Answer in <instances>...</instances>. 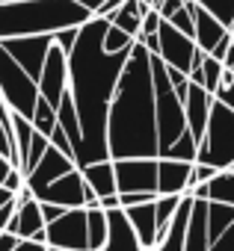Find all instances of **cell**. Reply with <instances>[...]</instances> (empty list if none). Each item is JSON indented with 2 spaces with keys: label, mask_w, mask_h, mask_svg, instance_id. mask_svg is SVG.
<instances>
[{
  "label": "cell",
  "mask_w": 234,
  "mask_h": 251,
  "mask_svg": "<svg viewBox=\"0 0 234 251\" xmlns=\"http://www.w3.org/2000/svg\"><path fill=\"white\" fill-rule=\"evenodd\" d=\"M107 27H110V18L92 15L86 24H80L77 42L68 53V89L74 95L80 130H83V139L74 151L77 169L98 160H113L110 142H107V115H110V103H113L116 86H119V77L125 71V62L131 56V48L110 53L104 48Z\"/></svg>",
  "instance_id": "6da1fadb"
},
{
  "label": "cell",
  "mask_w": 234,
  "mask_h": 251,
  "mask_svg": "<svg viewBox=\"0 0 234 251\" xmlns=\"http://www.w3.org/2000/svg\"><path fill=\"white\" fill-rule=\"evenodd\" d=\"M107 142H110L113 160L160 157L151 50L143 42H134L125 71L119 77V86H116L110 115H107Z\"/></svg>",
  "instance_id": "7a4b0ae2"
},
{
  "label": "cell",
  "mask_w": 234,
  "mask_h": 251,
  "mask_svg": "<svg viewBox=\"0 0 234 251\" xmlns=\"http://www.w3.org/2000/svg\"><path fill=\"white\" fill-rule=\"evenodd\" d=\"M92 12L77 0H3L0 3V42L12 36L57 33L62 27H80Z\"/></svg>",
  "instance_id": "3957f363"
},
{
  "label": "cell",
  "mask_w": 234,
  "mask_h": 251,
  "mask_svg": "<svg viewBox=\"0 0 234 251\" xmlns=\"http://www.w3.org/2000/svg\"><path fill=\"white\" fill-rule=\"evenodd\" d=\"M151 77H154V115H157V142H160V157L169 151V145L187 130V115H184V100L178 98L166 62L151 53Z\"/></svg>",
  "instance_id": "277c9868"
},
{
  "label": "cell",
  "mask_w": 234,
  "mask_h": 251,
  "mask_svg": "<svg viewBox=\"0 0 234 251\" xmlns=\"http://www.w3.org/2000/svg\"><path fill=\"white\" fill-rule=\"evenodd\" d=\"M196 163H207L216 172L234 169V109L228 103H222L219 98H213L210 118H207L205 136L199 142Z\"/></svg>",
  "instance_id": "5b68a950"
},
{
  "label": "cell",
  "mask_w": 234,
  "mask_h": 251,
  "mask_svg": "<svg viewBox=\"0 0 234 251\" xmlns=\"http://www.w3.org/2000/svg\"><path fill=\"white\" fill-rule=\"evenodd\" d=\"M0 95L12 106V112H21L33 121L39 103V83L21 68V62L3 48V42H0Z\"/></svg>",
  "instance_id": "8992f818"
},
{
  "label": "cell",
  "mask_w": 234,
  "mask_h": 251,
  "mask_svg": "<svg viewBox=\"0 0 234 251\" xmlns=\"http://www.w3.org/2000/svg\"><path fill=\"white\" fill-rule=\"evenodd\" d=\"M157 36H160V50H157V56H160L166 65L181 68V71H187V74H190V71L205 59V50L196 45V39H193V36H187V33H181L178 27H172L166 18L160 21Z\"/></svg>",
  "instance_id": "52a82bcc"
},
{
  "label": "cell",
  "mask_w": 234,
  "mask_h": 251,
  "mask_svg": "<svg viewBox=\"0 0 234 251\" xmlns=\"http://www.w3.org/2000/svg\"><path fill=\"white\" fill-rule=\"evenodd\" d=\"M48 245L68 251H89V219L86 207H71L59 219L48 222Z\"/></svg>",
  "instance_id": "ba28073f"
},
{
  "label": "cell",
  "mask_w": 234,
  "mask_h": 251,
  "mask_svg": "<svg viewBox=\"0 0 234 251\" xmlns=\"http://www.w3.org/2000/svg\"><path fill=\"white\" fill-rule=\"evenodd\" d=\"M113 163H116V186H119V192H157L160 157H125Z\"/></svg>",
  "instance_id": "9c48e42d"
},
{
  "label": "cell",
  "mask_w": 234,
  "mask_h": 251,
  "mask_svg": "<svg viewBox=\"0 0 234 251\" xmlns=\"http://www.w3.org/2000/svg\"><path fill=\"white\" fill-rule=\"evenodd\" d=\"M48 222L42 216V204L39 198H33V192L24 186L18 192V210L6 225V233H15L18 239H36V242H48Z\"/></svg>",
  "instance_id": "30bf717a"
},
{
  "label": "cell",
  "mask_w": 234,
  "mask_h": 251,
  "mask_svg": "<svg viewBox=\"0 0 234 251\" xmlns=\"http://www.w3.org/2000/svg\"><path fill=\"white\" fill-rule=\"evenodd\" d=\"M54 45V33H39V36H12V39H3V48L21 62V68L39 83V74L45 68V59H48V50Z\"/></svg>",
  "instance_id": "8fae6325"
},
{
  "label": "cell",
  "mask_w": 234,
  "mask_h": 251,
  "mask_svg": "<svg viewBox=\"0 0 234 251\" xmlns=\"http://www.w3.org/2000/svg\"><path fill=\"white\" fill-rule=\"evenodd\" d=\"M68 92V53L54 42L45 59V68L39 74V95L45 100H51L54 106H59L62 95Z\"/></svg>",
  "instance_id": "7c38bea8"
},
{
  "label": "cell",
  "mask_w": 234,
  "mask_h": 251,
  "mask_svg": "<svg viewBox=\"0 0 234 251\" xmlns=\"http://www.w3.org/2000/svg\"><path fill=\"white\" fill-rule=\"evenodd\" d=\"M71 169H77V163H74L68 154H62L57 145H51V148L42 154V160L27 172V189L33 192V198H39L54 180H59V177L68 175Z\"/></svg>",
  "instance_id": "4fadbf2b"
},
{
  "label": "cell",
  "mask_w": 234,
  "mask_h": 251,
  "mask_svg": "<svg viewBox=\"0 0 234 251\" xmlns=\"http://www.w3.org/2000/svg\"><path fill=\"white\" fill-rule=\"evenodd\" d=\"M86 195H89V186L83 180V172L80 169H71L68 175H62L59 180H54L42 195L39 201H54L59 207H86Z\"/></svg>",
  "instance_id": "5bb4252c"
},
{
  "label": "cell",
  "mask_w": 234,
  "mask_h": 251,
  "mask_svg": "<svg viewBox=\"0 0 234 251\" xmlns=\"http://www.w3.org/2000/svg\"><path fill=\"white\" fill-rule=\"evenodd\" d=\"M193 166L196 163L160 157V163H157V192L160 195H190L193 192Z\"/></svg>",
  "instance_id": "9a60e30c"
},
{
  "label": "cell",
  "mask_w": 234,
  "mask_h": 251,
  "mask_svg": "<svg viewBox=\"0 0 234 251\" xmlns=\"http://www.w3.org/2000/svg\"><path fill=\"white\" fill-rule=\"evenodd\" d=\"M210 106H213V95L202 86L190 80L187 98H184V115H187V130L202 142L205 127H207V118H210Z\"/></svg>",
  "instance_id": "2e32d148"
},
{
  "label": "cell",
  "mask_w": 234,
  "mask_h": 251,
  "mask_svg": "<svg viewBox=\"0 0 234 251\" xmlns=\"http://www.w3.org/2000/svg\"><path fill=\"white\" fill-rule=\"evenodd\" d=\"M154 201L134 204V207H122L125 216H128V222H131V227H134V233H137V239H140V245L146 251H151L154 242H157V213H154Z\"/></svg>",
  "instance_id": "e0dca14e"
},
{
  "label": "cell",
  "mask_w": 234,
  "mask_h": 251,
  "mask_svg": "<svg viewBox=\"0 0 234 251\" xmlns=\"http://www.w3.org/2000/svg\"><path fill=\"white\" fill-rule=\"evenodd\" d=\"M193 195H184L181 198V207L178 213L172 216L169 222V230L157 239V245L151 251H184V242H187V225H190V213H193Z\"/></svg>",
  "instance_id": "ac0fdd59"
},
{
  "label": "cell",
  "mask_w": 234,
  "mask_h": 251,
  "mask_svg": "<svg viewBox=\"0 0 234 251\" xmlns=\"http://www.w3.org/2000/svg\"><path fill=\"white\" fill-rule=\"evenodd\" d=\"M107 216H110V239H107V245L101 251H146L140 245V239H137V233H134V227H131L122 207L110 210Z\"/></svg>",
  "instance_id": "d6986e66"
},
{
  "label": "cell",
  "mask_w": 234,
  "mask_h": 251,
  "mask_svg": "<svg viewBox=\"0 0 234 251\" xmlns=\"http://www.w3.org/2000/svg\"><path fill=\"white\" fill-rule=\"evenodd\" d=\"M193 18H196V36H193V39H196V45H199L205 53H210V50L219 45V39L231 33L219 18H213V15H210L207 9H202L199 3L193 6Z\"/></svg>",
  "instance_id": "ffe728a7"
},
{
  "label": "cell",
  "mask_w": 234,
  "mask_h": 251,
  "mask_svg": "<svg viewBox=\"0 0 234 251\" xmlns=\"http://www.w3.org/2000/svg\"><path fill=\"white\" fill-rule=\"evenodd\" d=\"M184 251H210V236H207V198H196L193 201Z\"/></svg>",
  "instance_id": "44dd1931"
},
{
  "label": "cell",
  "mask_w": 234,
  "mask_h": 251,
  "mask_svg": "<svg viewBox=\"0 0 234 251\" xmlns=\"http://www.w3.org/2000/svg\"><path fill=\"white\" fill-rule=\"evenodd\" d=\"M80 172H83V180L98 192V198L119 192V186H116V163L113 160H98V163L80 166Z\"/></svg>",
  "instance_id": "7402d4cb"
},
{
  "label": "cell",
  "mask_w": 234,
  "mask_h": 251,
  "mask_svg": "<svg viewBox=\"0 0 234 251\" xmlns=\"http://www.w3.org/2000/svg\"><path fill=\"white\" fill-rule=\"evenodd\" d=\"M146 12H148V3H143V0H125V3L116 9V15H113L110 21L137 39L140 30H143V18H146Z\"/></svg>",
  "instance_id": "603a6c76"
},
{
  "label": "cell",
  "mask_w": 234,
  "mask_h": 251,
  "mask_svg": "<svg viewBox=\"0 0 234 251\" xmlns=\"http://www.w3.org/2000/svg\"><path fill=\"white\" fill-rule=\"evenodd\" d=\"M57 124L68 133V139H71V145H74V151H77V145H80V139H83V130H80V115H77L71 89L62 95V100H59V106H57Z\"/></svg>",
  "instance_id": "cb8c5ba5"
},
{
  "label": "cell",
  "mask_w": 234,
  "mask_h": 251,
  "mask_svg": "<svg viewBox=\"0 0 234 251\" xmlns=\"http://www.w3.org/2000/svg\"><path fill=\"white\" fill-rule=\"evenodd\" d=\"M234 225V204L228 201H207V236L210 242L219 239Z\"/></svg>",
  "instance_id": "d4e9b609"
},
{
  "label": "cell",
  "mask_w": 234,
  "mask_h": 251,
  "mask_svg": "<svg viewBox=\"0 0 234 251\" xmlns=\"http://www.w3.org/2000/svg\"><path fill=\"white\" fill-rule=\"evenodd\" d=\"M89 219V251H101L110 239V216L101 207H86Z\"/></svg>",
  "instance_id": "484cf974"
},
{
  "label": "cell",
  "mask_w": 234,
  "mask_h": 251,
  "mask_svg": "<svg viewBox=\"0 0 234 251\" xmlns=\"http://www.w3.org/2000/svg\"><path fill=\"white\" fill-rule=\"evenodd\" d=\"M181 198H184V195H157V201H154V213H157V239L169 230V222H172V216L178 213ZM154 245H157V242H154Z\"/></svg>",
  "instance_id": "4316f807"
},
{
  "label": "cell",
  "mask_w": 234,
  "mask_h": 251,
  "mask_svg": "<svg viewBox=\"0 0 234 251\" xmlns=\"http://www.w3.org/2000/svg\"><path fill=\"white\" fill-rule=\"evenodd\" d=\"M163 157H169V160H187V163H196V157H199V139H196L190 130H184V133L169 145V151H166Z\"/></svg>",
  "instance_id": "83f0119b"
},
{
  "label": "cell",
  "mask_w": 234,
  "mask_h": 251,
  "mask_svg": "<svg viewBox=\"0 0 234 251\" xmlns=\"http://www.w3.org/2000/svg\"><path fill=\"white\" fill-rule=\"evenodd\" d=\"M222 74H225V62L216 59V56H210V53H205V59H202V86L210 95H216V89L222 83Z\"/></svg>",
  "instance_id": "f1b7e54d"
},
{
  "label": "cell",
  "mask_w": 234,
  "mask_h": 251,
  "mask_svg": "<svg viewBox=\"0 0 234 251\" xmlns=\"http://www.w3.org/2000/svg\"><path fill=\"white\" fill-rule=\"evenodd\" d=\"M207 192H210V201H228V204H234V169L216 172V177L207 183Z\"/></svg>",
  "instance_id": "f546056e"
},
{
  "label": "cell",
  "mask_w": 234,
  "mask_h": 251,
  "mask_svg": "<svg viewBox=\"0 0 234 251\" xmlns=\"http://www.w3.org/2000/svg\"><path fill=\"white\" fill-rule=\"evenodd\" d=\"M33 127L45 136H51L54 127H57V106L51 100H45L42 95H39V103H36V112H33Z\"/></svg>",
  "instance_id": "4dcf8cb0"
},
{
  "label": "cell",
  "mask_w": 234,
  "mask_h": 251,
  "mask_svg": "<svg viewBox=\"0 0 234 251\" xmlns=\"http://www.w3.org/2000/svg\"><path fill=\"white\" fill-rule=\"evenodd\" d=\"M202 9H207L213 18H219L228 30L234 27V0H196Z\"/></svg>",
  "instance_id": "1f68e13d"
},
{
  "label": "cell",
  "mask_w": 234,
  "mask_h": 251,
  "mask_svg": "<svg viewBox=\"0 0 234 251\" xmlns=\"http://www.w3.org/2000/svg\"><path fill=\"white\" fill-rule=\"evenodd\" d=\"M134 36L131 33H125L122 27H116L113 21H110V27H107V33H104V48L110 50V53H116V50H128V48H134Z\"/></svg>",
  "instance_id": "d6a6232c"
},
{
  "label": "cell",
  "mask_w": 234,
  "mask_h": 251,
  "mask_svg": "<svg viewBox=\"0 0 234 251\" xmlns=\"http://www.w3.org/2000/svg\"><path fill=\"white\" fill-rule=\"evenodd\" d=\"M193 6H196V0H187V3H184L178 12H172L166 21H169L172 27H178L181 33H187V36H196V18H193Z\"/></svg>",
  "instance_id": "836d02e7"
},
{
  "label": "cell",
  "mask_w": 234,
  "mask_h": 251,
  "mask_svg": "<svg viewBox=\"0 0 234 251\" xmlns=\"http://www.w3.org/2000/svg\"><path fill=\"white\" fill-rule=\"evenodd\" d=\"M48 148H51V136H45V133H39V130H36V133H33V142H30V157H27V172H30V169H33V166H36V163L42 160V154H45Z\"/></svg>",
  "instance_id": "e575fe53"
},
{
  "label": "cell",
  "mask_w": 234,
  "mask_h": 251,
  "mask_svg": "<svg viewBox=\"0 0 234 251\" xmlns=\"http://www.w3.org/2000/svg\"><path fill=\"white\" fill-rule=\"evenodd\" d=\"M213 98H219L222 103H228V106L234 109V71H231V68H225L222 83H219V89H216V95H213Z\"/></svg>",
  "instance_id": "d590c367"
},
{
  "label": "cell",
  "mask_w": 234,
  "mask_h": 251,
  "mask_svg": "<svg viewBox=\"0 0 234 251\" xmlns=\"http://www.w3.org/2000/svg\"><path fill=\"white\" fill-rule=\"evenodd\" d=\"M166 71H169V80H172V86H175L178 98L184 100V98H187V89H190V74H187V71H181V68H172V65H166Z\"/></svg>",
  "instance_id": "8d00e7d4"
},
{
  "label": "cell",
  "mask_w": 234,
  "mask_h": 251,
  "mask_svg": "<svg viewBox=\"0 0 234 251\" xmlns=\"http://www.w3.org/2000/svg\"><path fill=\"white\" fill-rule=\"evenodd\" d=\"M77 33H80V27H62V30L54 33V42H57L65 53H71V48H74V42H77Z\"/></svg>",
  "instance_id": "74e56055"
},
{
  "label": "cell",
  "mask_w": 234,
  "mask_h": 251,
  "mask_svg": "<svg viewBox=\"0 0 234 251\" xmlns=\"http://www.w3.org/2000/svg\"><path fill=\"white\" fill-rule=\"evenodd\" d=\"M51 145H57L62 154H68L71 160H74V145H71V139H68V133L59 127V124H57V127H54V133H51Z\"/></svg>",
  "instance_id": "f35d334b"
},
{
  "label": "cell",
  "mask_w": 234,
  "mask_h": 251,
  "mask_svg": "<svg viewBox=\"0 0 234 251\" xmlns=\"http://www.w3.org/2000/svg\"><path fill=\"white\" fill-rule=\"evenodd\" d=\"M213 177H216V169H213V166H207V163H196V166H193V186L210 183Z\"/></svg>",
  "instance_id": "ab89813d"
},
{
  "label": "cell",
  "mask_w": 234,
  "mask_h": 251,
  "mask_svg": "<svg viewBox=\"0 0 234 251\" xmlns=\"http://www.w3.org/2000/svg\"><path fill=\"white\" fill-rule=\"evenodd\" d=\"M210 251H234V225H231L219 239L210 242Z\"/></svg>",
  "instance_id": "60d3db41"
},
{
  "label": "cell",
  "mask_w": 234,
  "mask_h": 251,
  "mask_svg": "<svg viewBox=\"0 0 234 251\" xmlns=\"http://www.w3.org/2000/svg\"><path fill=\"white\" fill-rule=\"evenodd\" d=\"M15 210H18V195L0 207V230H6V225H9V219L15 216Z\"/></svg>",
  "instance_id": "b9f144b4"
},
{
  "label": "cell",
  "mask_w": 234,
  "mask_h": 251,
  "mask_svg": "<svg viewBox=\"0 0 234 251\" xmlns=\"http://www.w3.org/2000/svg\"><path fill=\"white\" fill-rule=\"evenodd\" d=\"M42 204V216H45V222H54V219H59L68 207H59V204H54V201H39Z\"/></svg>",
  "instance_id": "7bdbcfd3"
},
{
  "label": "cell",
  "mask_w": 234,
  "mask_h": 251,
  "mask_svg": "<svg viewBox=\"0 0 234 251\" xmlns=\"http://www.w3.org/2000/svg\"><path fill=\"white\" fill-rule=\"evenodd\" d=\"M98 207H101V210H107V213H110V210H119V207H122V195H119V192H113V195H101V198H98Z\"/></svg>",
  "instance_id": "ee69618b"
},
{
  "label": "cell",
  "mask_w": 234,
  "mask_h": 251,
  "mask_svg": "<svg viewBox=\"0 0 234 251\" xmlns=\"http://www.w3.org/2000/svg\"><path fill=\"white\" fill-rule=\"evenodd\" d=\"M12 251H48V242H36V239H18Z\"/></svg>",
  "instance_id": "f6af8a7d"
},
{
  "label": "cell",
  "mask_w": 234,
  "mask_h": 251,
  "mask_svg": "<svg viewBox=\"0 0 234 251\" xmlns=\"http://www.w3.org/2000/svg\"><path fill=\"white\" fill-rule=\"evenodd\" d=\"M122 3H125V0H107V3L98 9V15H101V18H113V15H116V9H119Z\"/></svg>",
  "instance_id": "bcb514c9"
},
{
  "label": "cell",
  "mask_w": 234,
  "mask_h": 251,
  "mask_svg": "<svg viewBox=\"0 0 234 251\" xmlns=\"http://www.w3.org/2000/svg\"><path fill=\"white\" fill-rule=\"evenodd\" d=\"M0 154L9 157V163H12V142H9V136H6V130H3V124H0Z\"/></svg>",
  "instance_id": "7dc6e473"
},
{
  "label": "cell",
  "mask_w": 234,
  "mask_h": 251,
  "mask_svg": "<svg viewBox=\"0 0 234 251\" xmlns=\"http://www.w3.org/2000/svg\"><path fill=\"white\" fill-rule=\"evenodd\" d=\"M15 242H18V236H15V233H6V230L0 233V251H12V248H15Z\"/></svg>",
  "instance_id": "c3c4849f"
},
{
  "label": "cell",
  "mask_w": 234,
  "mask_h": 251,
  "mask_svg": "<svg viewBox=\"0 0 234 251\" xmlns=\"http://www.w3.org/2000/svg\"><path fill=\"white\" fill-rule=\"evenodd\" d=\"M77 3H83V6H86V9H89L92 15H98V9H101V6L107 3V0H77Z\"/></svg>",
  "instance_id": "681fc988"
},
{
  "label": "cell",
  "mask_w": 234,
  "mask_h": 251,
  "mask_svg": "<svg viewBox=\"0 0 234 251\" xmlns=\"http://www.w3.org/2000/svg\"><path fill=\"white\" fill-rule=\"evenodd\" d=\"M9 169H12V163H9V157H3V154H0V183H3V177L9 175Z\"/></svg>",
  "instance_id": "f907efd6"
},
{
  "label": "cell",
  "mask_w": 234,
  "mask_h": 251,
  "mask_svg": "<svg viewBox=\"0 0 234 251\" xmlns=\"http://www.w3.org/2000/svg\"><path fill=\"white\" fill-rule=\"evenodd\" d=\"M12 198H15V192H12V189H6L3 183H0V207H3L6 201H12Z\"/></svg>",
  "instance_id": "816d5d0a"
},
{
  "label": "cell",
  "mask_w": 234,
  "mask_h": 251,
  "mask_svg": "<svg viewBox=\"0 0 234 251\" xmlns=\"http://www.w3.org/2000/svg\"><path fill=\"white\" fill-rule=\"evenodd\" d=\"M222 62H225V68H231V71H234V42H231V48H228V53H225V59H222Z\"/></svg>",
  "instance_id": "f5cc1de1"
},
{
  "label": "cell",
  "mask_w": 234,
  "mask_h": 251,
  "mask_svg": "<svg viewBox=\"0 0 234 251\" xmlns=\"http://www.w3.org/2000/svg\"><path fill=\"white\" fill-rule=\"evenodd\" d=\"M48 251H68V248H54V245H48Z\"/></svg>",
  "instance_id": "db71d44e"
},
{
  "label": "cell",
  "mask_w": 234,
  "mask_h": 251,
  "mask_svg": "<svg viewBox=\"0 0 234 251\" xmlns=\"http://www.w3.org/2000/svg\"><path fill=\"white\" fill-rule=\"evenodd\" d=\"M231 33H234V27H231Z\"/></svg>",
  "instance_id": "11a10c76"
},
{
  "label": "cell",
  "mask_w": 234,
  "mask_h": 251,
  "mask_svg": "<svg viewBox=\"0 0 234 251\" xmlns=\"http://www.w3.org/2000/svg\"><path fill=\"white\" fill-rule=\"evenodd\" d=\"M0 3H3V0H0Z\"/></svg>",
  "instance_id": "9f6ffc18"
},
{
  "label": "cell",
  "mask_w": 234,
  "mask_h": 251,
  "mask_svg": "<svg viewBox=\"0 0 234 251\" xmlns=\"http://www.w3.org/2000/svg\"><path fill=\"white\" fill-rule=\"evenodd\" d=\"M0 233H3V230H0Z\"/></svg>",
  "instance_id": "6f0895ef"
}]
</instances>
